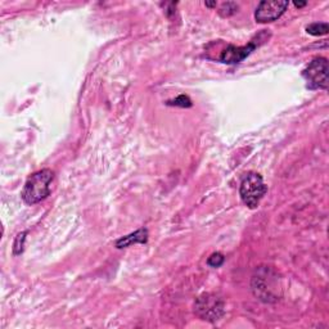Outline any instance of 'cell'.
Masks as SVG:
<instances>
[{
    "label": "cell",
    "mask_w": 329,
    "mask_h": 329,
    "mask_svg": "<svg viewBox=\"0 0 329 329\" xmlns=\"http://www.w3.org/2000/svg\"><path fill=\"white\" fill-rule=\"evenodd\" d=\"M148 240V230L147 229H139L137 232L131 233L129 235H125V237L120 238L118 240H116V247L117 248H126V247L133 246V244L137 243H147Z\"/></svg>",
    "instance_id": "52a82bcc"
},
{
    "label": "cell",
    "mask_w": 329,
    "mask_h": 329,
    "mask_svg": "<svg viewBox=\"0 0 329 329\" xmlns=\"http://www.w3.org/2000/svg\"><path fill=\"white\" fill-rule=\"evenodd\" d=\"M224 261H225V257H224L223 253L215 252V253H212V255L207 258V265L211 268H220L224 264Z\"/></svg>",
    "instance_id": "7c38bea8"
},
{
    "label": "cell",
    "mask_w": 329,
    "mask_h": 329,
    "mask_svg": "<svg viewBox=\"0 0 329 329\" xmlns=\"http://www.w3.org/2000/svg\"><path fill=\"white\" fill-rule=\"evenodd\" d=\"M54 172L49 169L35 172L27 179L22 189V200L27 205H35L45 200L52 192V183Z\"/></svg>",
    "instance_id": "6da1fadb"
},
{
    "label": "cell",
    "mask_w": 329,
    "mask_h": 329,
    "mask_svg": "<svg viewBox=\"0 0 329 329\" xmlns=\"http://www.w3.org/2000/svg\"><path fill=\"white\" fill-rule=\"evenodd\" d=\"M207 7H216V2L215 3H206Z\"/></svg>",
    "instance_id": "5bb4252c"
},
{
    "label": "cell",
    "mask_w": 329,
    "mask_h": 329,
    "mask_svg": "<svg viewBox=\"0 0 329 329\" xmlns=\"http://www.w3.org/2000/svg\"><path fill=\"white\" fill-rule=\"evenodd\" d=\"M288 2H261L255 12V20L260 23L274 22L284 15Z\"/></svg>",
    "instance_id": "5b68a950"
},
{
    "label": "cell",
    "mask_w": 329,
    "mask_h": 329,
    "mask_svg": "<svg viewBox=\"0 0 329 329\" xmlns=\"http://www.w3.org/2000/svg\"><path fill=\"white\" fill-rule=\"evenodd\" d=\"M306 31L307 34L312 35V36H321V35H326L329 31L328 23H324V22L311 23V25H309V26L306 27Z\"/></svg>",
    "instance_id": "ba28073f"
},
{
    "label": "cell",
    "mask_w": 329,
    "mask_h": 329,
    "mask_svg": "<svg viewBox=\"0 0 329 329\" xmlns=\"http://www.w3.org/2000/svg\"><path fill=\"white\" fill-rule=\"evenodd\" d=\"M302 76L307 83L309 89H324L328 88V60L318 57L310 62L302 71Z\"/></svg>",
    "instance_id": "3957f363"
},
{
    "label": "cell",
    "mask_w": 329,
    "mask_h": 329,
    "mask_svg": "<svg viewBox=\"0 0 329 329\" xmlns=\"http://www.w3.org/2000/svg\"><path fill=\"white\" fill-rule=\"evenodd\" d=\"M167 104H169V106L181 107V108H189V107H192V100L189 99L186 95H179V97L175 98L174 100H169Z\"/></svg>",
    "instance_id": "9c48e42d"
},
{
    "label": "cell",
    "mask_w": 329,
    "mask_h": 329,
    "mask_svg": "<svg viewBox=\"0 0 329 329\" xmlns=\"http://www.w3.org/2000/svg\"><path fill=\"white\" fill-rule=\"evenodd\" d=\"M195 314L207 321H218L224 315V302L215 295H204L194 303Z\"/></svg>",
    "instance_id": "277c9868"
},
{
    "label": "cell",
    "mask_w": 329,
    "mask_h": 329,
    "mask_svg": "<svg viewBox=\"0 0 329 329\" xmlns=\"http://www.w3.org/2000/svg\"><path fill=\"white\" fill-rule=\"evenodd\" d=\"M267 192L268 186L264 183L262 176L257 172H248L240 181V200L249 209H256Z\"/></svg>",
    "instance_id": "7a4b0ae2"
},
{
    "label": "cell",
    "mask_w": 329,
    "mask_h": 329,
    "mask_svg": "<svg viewBox=\"0 0 329 329\" xmlns=\"http://www.w3.org/2000/svg\"><path fill=\"white\" fill-rule=\"evenodd\" d=\"M295 6L297 7V8H302V7L306 6V3H298V2H295Z\"/></svg>",
    "instance_id": "4fadbf2b"
},
{
    "label": "cell",
    "mask_w": 329,
    "mask_h": 329,
    "mask_svg": "<svg viewBox=\"0 0 329 329\" xmlns=\"http://www.w3.org/2000/svg\"><path fill=\"white\" fill-rule=\"evenodd\" d=\"M257 46L258 44H256L255 40H252L248 45L244 46L229 45L221 53L219 59H220L221 63H225V64H237V63H240L242 60L246 59Z\"/></svg>",
    "instance_id": "8992f818"
},
{
    "label": "cell",
    "mask_w": 329,
    "mask_h": 329,
    "mask_svg": "<svg viewBox=\"0 0 329 329\" xmlns=\"http://www.w3.org/2000/svg\"><path fill=\"white\" fill-rule=\"evenodd\" d=\"M26 234L27 232H22L16 237L15 244H13V253L16 256L21 255L23 252V246H25V240H26Z\"/></svg>",
    "instance_id": "30bf717a"
},
{
    "label": "cell",
    "mask_w": 329,
    "mask_h": 329,
    "mask_svg": "<svg viewBox=\"0 0 329 329\" xmlns=\"http://www.w3.org/2000/svg\"><path fill=\"white\" fill-rule=\"evenodd\" d=\"M238 11V6L235 3H224L221 6L220 11H219V15L221 17H230V16L235 15Z\"/></svg>",
    "instance_id": "8fae6325"
}]
</instances>
